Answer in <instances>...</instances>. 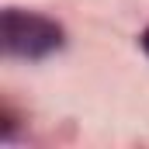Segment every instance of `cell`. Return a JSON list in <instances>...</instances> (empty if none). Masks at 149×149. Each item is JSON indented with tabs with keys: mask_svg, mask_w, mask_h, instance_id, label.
Masks as SVG:
<instances>
[{
	"mask_svg": "<svg viewBox=\"0 0 149 149\" xmlns=\"http://www.w3.org/2000/svg\"><path fill=\"white\" fill-rule=\"evenodd\" d=\"M63 42L59 28L45 17L35 14H21V10H7L3 14V45L14 56H45Z\"/></svg>",
	"mask_w": 149,
	"mask_h": 149,
	"instance_id": "cell-1",
	"label": "cell"
},
{
	"mask_svg": "<svg viewBox=\"0 0 149 149\" xmlns=\"http://www.w3.org/2000/svg\"><path fill=\"white\" fill-rule=\"evenodd\" d=\"M142 49L149 52V28H146V35H142Z\"/></svg>",
	"mask_w": 149,
	"mask_h": 149,
	"instance_id": "cell-2",
	"label": "cell"
}]
</instances>
